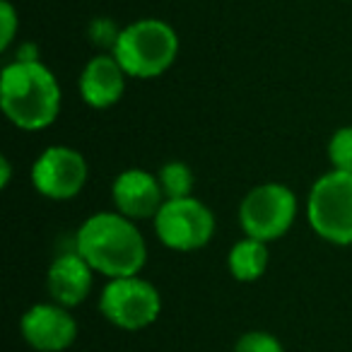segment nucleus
<instances>
[{
    "label": "nucleus",
    "instance_id": "obj_1",
    "mask_svg": "<svg viewBox=\"0 0 352 352\" xmlns=\"http://www.w3.org/2000/svg\"><path fill=\"white\" fill-rule=\"evenodd\" d=\"M75 251L107 280L140 275L147 263V241L138 222L116 210L89 215L78 227Z\"/></svg>",
    "mask_w": 352,
    "mask_h": 352
},
{
    "label": "nucleus",
    "instance_id": "obj_2",
    "mask_svg": "<svg viewBox=\"0 0 352 352\" xmlns=\"http://www.w3.org/2000/svg\"><path fill=\"white\" fill-rule=\"evenodd\" d=\"M63 89L44 60H15L0 73V109L25 133L46 131L60 116Z\"/></svg>",
    "mask_w": 352,
    "mask_h": 352
},
{
    "label": "nucleus",
    "instance_id": "obj_3",
    "mask_svg": "<svg viewBox=\"0 0 352 352\" xmlns=\"http://www.w3.org/2000/svg\"><path fill=\"white\" fill-rule=\"evenodd\" d=\"M179 49L182 41L169 22L160 17H140L123 25L113 56L123 65L128 78L155 80L176 63Z\"/></svg>",
    "mask_w": 352,
    "mask_h": 352
},
{
    "label": "nucleus",
    "instance_id": "obj_4",
    "mask_svg": "<svg viewBox=\"0 0 352 352\" xmlns=\"http://www.w3.org/2000/svg\"><path fill=\"white\" fill-rule=\"evenodd\" d=\"M307 220L318 239L333 246H352V174L328 169L311 184Z\"/></svg>",
    "mask_w": 352,
    "mask_h": 352
},
{
    "label": "nucleus",
    "instance_id": "obj_5",
    "mask_svg": "<svg viewBox=\"0 0 352 352\" xmlns=\"http://www.w3.org/2000/svg\"><path fill=\"white\" fill-rule=\"evenodd\" d=\"M299 215L297 193L283 182H263L246 191L239 203V227L244 236L265 244L283 239Z\"/></svg>",
    "mask_w": 352,
    "mask_h": 352
},
{
    "label": "nucleus",
    "instance_id": "obj_6",
    "mask_svg": "<svg viewBox=\"0 0 352 352\" xmlns=\"http://www.w3.org/2000/svg\"><path fill=\"white\" fill-rule=\"evenodd\" d=\"M99 311L113 328L138 333L150 328L162 314V294L142 275L107 280L99 292Z\"/></svg>",
    "mask_w": 352,
    "mask_h": 352
},
{
    "label": "nucleus",
    "instance_id": "obj_7",
    "mask_svg": "<svg viewBox=\"0 0 352 352\" xmlns=\"http://www.w3.org/2000/svg\"><path fill=\"white\" fill-rule=\"evenodd\" d=\"M152 225L160 244L179 254L206 249L217 230L215 212L196 196L164 201Z\"/></svg>",
    "mask_w": 352,
    "mask_h": 352
},
{
    "label": "nucleus",
    "instance_id": "obj_8",
    "mask_svg": "<svg viewBox=\"0 0 352 352\" xmlns=\"http://www.w3.org/2000/svg\"><path fill=\"white\" fill-rule=\"evenodd\" d=\"M89 179V164L80 150L70 145H49L36 155L30 169L32 188L54 203L73 201Z\"/></svg>",
    "mask_w": 352,
    "mask_h": 352
},
{
    "label": "nucleus",
    "instance_id": "obj_9",
    "mask_svg": "<svg viewBox=\"0 0 352 352\" xmlns=\"http://www.w3.org/2000/svg\"><path fill=\"white\" fill-rule=\"evenodd\" d=\"M78 318L73 309L56 302H36L22 314L20 336L36 352H65L78 340Z\"/></svg>",
    "mask_w": 352,
    "mask_h": 352
},
{
    "label": "nucleus",
    "instance_id": "obj_10",
    "mask_svg": "<svg viewBox=\"0 0 352 352\" xmlns=\"http://www.w3.org/2000/svg\"><path fill=\"white\" fill-rule=\"evenodd\" d=\"M164 201L166 198L162 193L157 174L140 169V166H131V169L118 171L111 184L113 210L131 217L135 222L155 220V215L160 212Z\"/></svg>",
    "mask_w": 352,
    "mask_h": 352
},
{
    "label": "nucleus",
    "instance_id": "obj_11",
    "mask_svg": "<svg viewBox=\"0 0 352 352\" xmlns=\"http://www.w3.org/2000/svg\"><path fill=\"white\" fill-rule=\"evenodd\" d=\"M128 73L113 54H97L85 63L78 80L80 99L94 111L116 107L126 94Z\"/></svg>",
    "mask_w": 352,
    "mask_h": 352
},
{
    "label": "nucleus",
    "instance_id": "obj_12",
    "mask_svg": "<svg viewBox=\"0 0 352 352\" xmlns=\"http://www.w3.org/2000/svg\"><path fill=\"white\" fill-rule=\"evenodd\" d=\"M94 275V268L75 249L58 254L46 270V289L51 302L65 309L80 307L92 294Z\"/></svg>",
    "mask_w": 352,
    "mask_h": 352
},
{
    "label": "nucleus",
    "instance_id": "obj_13",
    "mask_svg": "<svg viewBox=\"0 0 352 352\" xmlns=\"http://www.w3.org/2000/svg\"><path fill=\"white\" fill-rule=\"evenodd\" d=\"M270 244L254 236H241L227 254V270L236 283H256L270 265Z\"/></svg>",
    "mask_w": 352,
    "mask_h": 352
},
{
    "label": "nucleus",
    "instance_id": "obj_14",
    "mask_svg": "<svg viewBox=\"0 0 352 352\" xmlns=\"http://www.w3.org/2000/svg\"><path fill=\"white\" fill-rule=\"evenodd\" d=\"M157 179H160L162 193H164L166 201L193 196V188H196V174H193L191 166L182 160L164 162V164L160 166V171H157Z\"/></svg>",
    "mask_w": 352,
    "mask_h": 352
},
{
    "label": "nucleus",
    "instance_id": "obj_15",
    "mask_svg": "<svg viewBox=\"0 0 352 352\" xmlns=\"http://www.w3.org/2000/svg\"><path fill=\"white\" fill-rule=\"evenodd\" d=\"M328 162L331 169L352 174V126H342L328 140Z\"/></svg>",
    "mask_w": 352,
    "mask_h": 352
},
{
    "label": "nucleus",
    "instance_id": "obj_16",
    "mask_svg": "<svg viewBox=\"0 0 352 352\" xmlns=\"http://www.w3.org/2000/svg\"><path fill=\"white\" fill-rule=\"evenodd\" d=\"M121 30L123 27L116 25V20L111 17H94L87 25V39L94 49H99V54H113Z\"/></svg>",
    "mask_w": 352,
    "mask_h": 352
},
{
    "label": "nucleus",
    "instance_id": "obj_17",
    "mask_svg": "<svg viewBox=\"0 0 352 352\" xmlns=\"http://www.w3.org/2000/svg\"><path fill=\"white\" fill-rule=\"evenodd\" d=\"M232 352H285L278 336L268 331H246L236 338Z\"/></svg>",
    "mask_w": 352,
    "mask_h": 352
},
{
    "label": "nucleus",
    "instance_id": "obj_18",
    "mask_svg": "<svg viewBox=\"0 0 352 352\" xmlns=\"http://www.w3.org/2000/svg\"><path fill=\"white\" fill-rule=\"evenodd\" d=\"M17 30H20V15L10 0H0V51L6 54L15 44Z\"/></svg>",
    "mask_w": 352,
    "mask_h": 352
},
{
    "label": "nucleus",
    "instance_id": "obj_19",
    "mask_svg": "<svg viewBox=\"0 0 352 352\" xmlns=\"http://www.w3.org/2000/svg\"><path fill=\"white\" fill-rule=\"evenodd\" d=\"M10 179H12L10 157L3 155V157H0V188H8V186H10Z\"/></svg>",
    "mask_w": 352,
    "mask_h": 352
}]
</instances>
